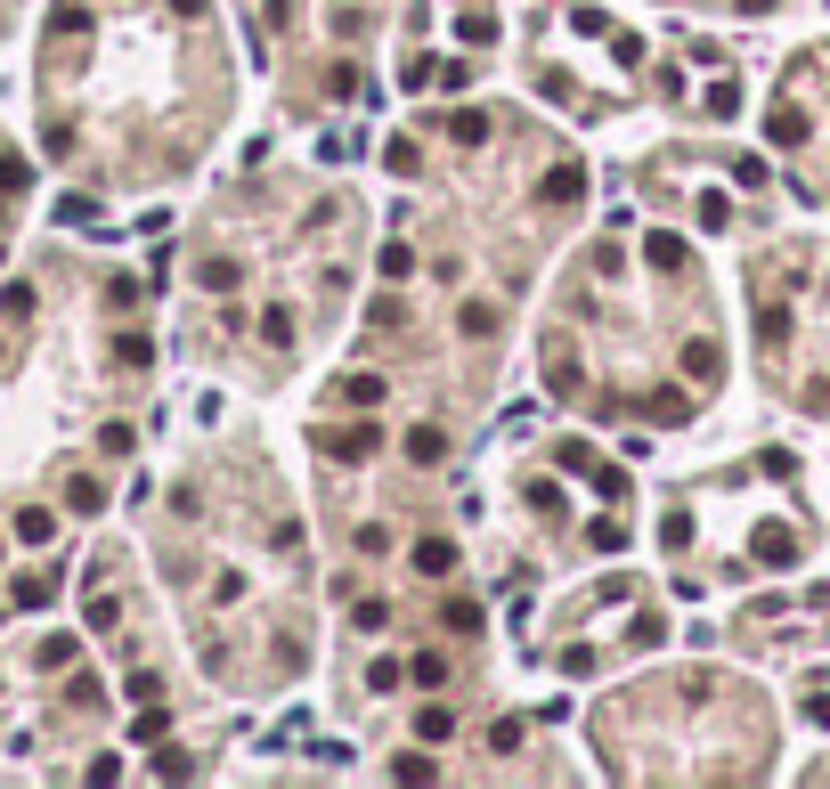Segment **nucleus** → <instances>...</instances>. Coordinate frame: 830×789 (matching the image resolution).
I'll use <instances>...</instances> for the list:
<instances>
[{"label":"nucleus","mask_w":830,"mask_h":789,"mask_svg":"<svg viewBox=\"0 0 830 789\" xmlns=\"http://www.w3.org/2000/svg\"><path fill=\"white\" fill-rule=\"evenodd\" d=\"M25 188H33V163L9 155V163H0V196H25Z\"/></svg>","instance_id":"1"}]
</instances>
